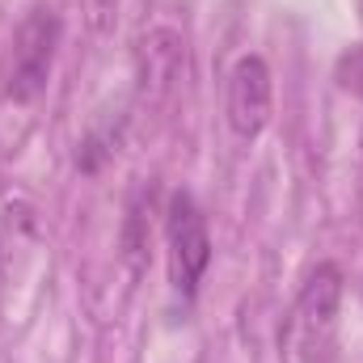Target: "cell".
Here are the masks:
<instances>
[{"instance_id": "cell-6", "label": "cell", "mask_w": 363, "mask_h": 363, "mask_svg": "<svg viewBox=\"0 0 363 363\" xmlns=\"http://www.w3.org/2000/svg\"><path fill=\"white\" fill-rule=\"evenodd\" d=\"M334 77H338V85H342L347 93L363 97V43L338 55V68H334Z\"/></svg>"}, {"instance_id": "cell-1", "label": "cell", "mask_w": 363, "mask_h": 363, "mask_svg": "<svg viewBox=\"0 0 363 363\" xmlns=\"http://www.w3.org/2000/svg\"><path fill=\"white\" fill-rule=\"evenodd\" d=\"M338 308H342V271L334 262H321L308 274L287 330H283V347L296 363H325L334 351V334H338Z\"/></svg>"}, {"instance_id": "cell-7", "label": "cell", "mask_w": 363, "mask_h": 363, "mask_svg": "<svg viewBox=\"0 0 363 363\" xmlns=\"http://www.w3.org/2000/svg\"><path fill=\"white\" fill-rule=\"evenodd\" d=\"M359 9H363V0H359Z\"/></svg>"}, {"instance_id": "cell-2", "label": "cell", "mask_w": 363, "mask_h": 363, "mask_svg": "<svg viewBox=\"0 0 363 363\" xmlns=\"http://www.w3.org/2000/svg\"><path fill=\"white\" fill-rule=\"evenodd\" d=\"M60 17L51 9H38L30 13L17 34H13V64H9V85L4 93L13 101H34L38 93L47 89V77H51V64H55V47H60Z\"/></svg>"}, {"instance_id": "cell-4", "label": "cell", "mask_w": 363, "mask_h": 363, "mask_svg": "<svg viewBox=\"0 0 363 363\" xmlns=\"http://www.w3.org/2000/svg\"><path fill=\"white\" fill-rule=\"evenodd\" d=\"M274 85L262 55H241L228 72V127L241 140H258L271 127Z\"/></svg>"}, {"instance_id": "cell-5", "label": "cell", "mask_w": 363, "mask_h": 363, "mask_svg": "<svg viewBox=\"0 0 363 363\" xmlns=\"http://www.w3.org/2000/svg\"><path fill=\"white\" fill-rule=\"evenodd\" d=\"M140 60H148V68H144V85H157V89H165V85L178 77L182 38L174 34V30H152V34L140 43Z\"/></svg>"}, {"instance_id": "cell-3", "label": "cell", "mask_w": 363, "mask_h": 363, "mask_svg": "<svg viewBox=\"0 0 363 363\" xmlns=\"http://www.w3.org/2000/svg\"><path fill=\"white\" fill-rule=\"evenodd\" d=\"M165 241H169V283L182 296H194L199 279L211 267V233L207 220L199 211V203L182 190L169 203V220H165Z\"/></svg>"}]
</instances>
